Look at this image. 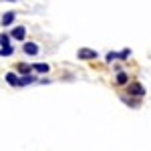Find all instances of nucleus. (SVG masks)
Instances as JSON below:
<instances>
[{"label": "nucleus", "mask_w": 151, "mask_h": 151, "mask_svg": "<svg viewBox=\"0 0 151 151\" xmlns=\"http://www.w3.org/2000/svg\"><path fill=\"white\" fill-rule=\"evenodd\" d=\"M6 83L12 85V87H18V77L14 73H6Z\"/></svg>", "instance_id": "obj_9"}, {"label": "nucleus", "mask_w": 151, "mask_h": 151, "mask_svg": "<svg viewBox=\"0 0 151 151\" xmlns=\"http://www.w3.org/2000/svg\"><path fill=\"white\" fill-rule=\"evenodd\" d=\"M77 57L81 58V60H93V58H97L99 55H97V50H93V48H79Z\"/></svg>", "instance_id": "obj_1"}, {"label": "nucleus", "mask_w": 151, "mask_h": 151, "mask_svg": "<svg viewBox=\"0 0 151 151\" xmlns=\"http://www.w3.org/2000/svg\"><path fill=\"white\" fill-rule=\"evenodd\" d=\"M8 2H16V0H8Z\"/></svg>", "instance_id": "obj_15"}, {"label": "nucleus", "mask_w": 151, "mask_h": 151, "mask_svg": "<svg viewBox=\"0 0 151 151\" xmlns=\"http://www.w3.org/2000/svg\"><path fill=\"white\" fill-rule=\"evenodd\" d=\"M8 45H10V36L0 32V47H8Z\"/></svg>", "instance_id": "obj_12"}, {"label": "nucleus", "mask_w": 151, "mask_h": 151, "mask_svg": "<svg viewBox=\"0 0 151 151\" xmlns=\"http://www.w3.org/2000/svg\"><path fill=\"white\" fill-rule=\"evenodd\" d=\"M10 38H14V40H24L26 38V28L24 26H14V30L10 32Z\"/></svg>", "instance_id": "obj_2"}, {"label": "nucleus", "mask_w": 151, "mask_h": 151, "mask_svg": "<svg viewBox=\"0 0 151 151\" xmlns=\"http://www.w3.org/2000/svg\"><path fill=\"white\" fill-rule=\"evenodd\" d=\"M14 18H16V14H14V10H10V12H6V14L2 16L0 24H2V26H10V24L14 22Z\"/></svg>", "instance_id": "obj_3"}, {"label": "nucleus", "mask_w": 151, "mask_h": 151, "mask_svg": "<svg viewBox=\"0 0 151 151\" xmlns=\"http://www.w3.org/2000/svg\"><path fill=\"white\" fill-rule=\"evenodd\" d=\"M129 93L137 95V97H143V95H145V89H143L141 85H131V87H129Z\"/></svg>", "instance_id": "obj_6"}, {"label": "nucleus", "mask_w": 151, "mask_h": 151, "mask_svg": "<svg viewBox=\"0 0 151 151\" xmlns=\"http://www.w3.org/2000/svg\"><path fill=\"white\" fill-rule=\"evenodd\" d=\"M16 70H18L20 75H28V73L32 70V67H30V65H24V63H18V65H16Z\"/></svg>", "instance_id": "obj_8"}, {"label": "nucleus", "mask_w": 151, "mask_h": 151, "mask_svg": "<svg viewBox=\"0 0 151 151\" xmlns=\"http://www.w3.org/2000/svg\"><path fill=\"white\" fill-rule=\"evenodd\" d=\"M24 52H26V55H36V52H38V47H36L35 42H26V45H24Z\"/></svg>", "instance_id": "obj_7"}, {"label": "nucleus", "mask_w": 151, "mask_h": 151, "mask_svg": "<svg viewBox=\"0 0 151 151\" xmlns=\"http://www.w3.org/2000/svg\"><path fill=\"white\" fill-rule=\"evenodd\" d=\"M10 55H14V47H12V45L0 48V57H10Z\"/></svg>", "instance_id": "obj_10"}, {"label": "nucleus", "mask_w": 151, "mask_h": 151, "mask_svg": "<svg viewBox=\"0 0 151 151\" xmlns=\"http://www.w3.org/2000/svg\"><path fill=\"white\" fill-rule=\"evenodd\" d=\"M127 81H129L127 73H117V85H125Z\"/></svg>", "instance_id": "obj_11"}, {"label": "nucleus", "mask_w": 151, "mask_h": 151, "mask_svg": "<svg viewBox=\"0 0 151 151\" xmlns=\"http://www.w3.org/2000/svg\"><path fill=\"white\" fill-rule=\"evenodd\" d=\"M30 83H36V77H32L30 73H28V75H22V77H18V87L30 85Z\"/></svg>", "instance_id": "obj_4"}, {"label": "nucleus", "mask_w": 151, "mask_h": 151, "mask_svg": "<svg viewBox=\"0 0 151 151\" xmlns=\"http://www.w3.org/2000/svg\"><path fill=\"white\" fill-rule=\"evenodd\" d=\"M32 70L40 73V75H45V73H48V70H50V67H48L47 63H36V65H32Z\"/></svg>", "instance_id": "obj_5"}, {"label": "nucleus", "mask_w": 151, "mask_h": 151, "mask_svg": "<svg viewBox=\"0 0 151 151\" xmlns=\"http://www.w3.org/2000/svg\"><path fill=\"white\" fill-rule=\"evenodd\" d=\"M117 58V52H107V63H113Z\"/></svg>", "instance_id": "obj_14"}, {"label": "nucleus", "mask_w": 151, "mask_h": 151, "mask_svg": "<svg viewBox=\"0 0 151 151\" xmlns=\"http://www.w3.org/2000/svg\"><path fill=\"white\" fill-rule=\"evenodd\" d=\"M127 57H131V50H129V48L121 50V52H117V58H119V60H127Z\"/></svg>", "instance_id": "obj_13"}]
</instances>
